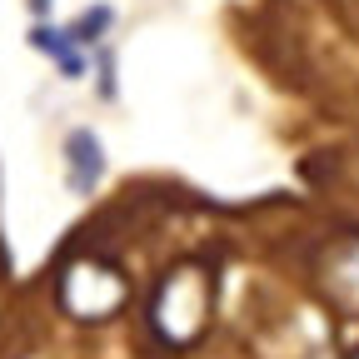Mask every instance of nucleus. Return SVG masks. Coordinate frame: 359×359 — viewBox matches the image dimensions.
Instances as JSON below:
<instances>
[{
	"label": "nucleus",
	"instance_id": "obj_1",
	"mask_svg": "<svg viewBox=\"0 0 359 359\" xmlns=\"http://www.w3.org/2000/svg\"><path fill=\"white\" fill-rule=\"evenodd\" d=\"M210 325H215V269H205L195 259L165 264L145 294V309H140L145 339L160 354L180 359V354H195L210 339Z\"/></svg>",
	"mask_w": 359,
	"mask_h": 359
},
{
	"label": "nucleus",
	"instance_id": "obj_2",
	"mask_svg": "<svg viewBox=\"0 0 359 359\" xmlns=\"http://www.w3.org/2000/svg\"><path fill=\"white\" fill-rule=\"evenodd\" d=\"M50 299H55V309H60V320L100 330V325H115L120 314L135 304V280H130V269H125L110 250H95V245H90V250L70 255V259L55 269Z\"/></svg>",
	"mask_w": 359,
	"mask_h": 359
},
{
	"label": "nucleus",
	"instance_id": "obj_3",
	"mask_svg": "<svg viewBox=\"0 0 359 359\" xmlns=\"http://www.w3.org/2000/svg\"><path fill=\"white\" fill-rule=\"evenodd\" d=\"M110 175V155L95 125H70L60 135V180L75 200H95Z\"/></svg>",
	"mask_w": 359,
	"mask_h": 359
},
{
	"label": "nucleus",
	"instance_id": "obj_4",
	"mask_svg": "<svg viewBox=\"0 0 359 359\" xmlns=\"http://www.w3.org/2000/svg\"><path fill=\"white\" fill-rule=\"evenodd\" d=\"M314 280H320L325 304H334L339 314L359 320V235L330 240L314 259Z\"/></svg>",
	"mask_w": 359,
	"mask_h": 359
},
{
	"label": "nucleus",
	"instance_id": "obj_5",
	"mask_svg": "<svg viewBox=\"0 0 359 359\" xmlns=\"http://www.w3.org/2000/svg\"><path fill=\"white\" fill-rule=\"evenodd\" d=\"M25 45L40 55V60H50L55 65V75L65 80V85H80V80H90V55L80 50V45L65 35V20H30V30H25Z\"/></svg>",
	"mask_w": 359,
	"mask_h": 359
},
{
	"label": "nucleus",
	"instance_id": "obj_6",
	"mask_svg": "<svg viewBox=\"0 0 359 359\" xmlns=\"http://www.w3.org/2000/svg\"><path fill=\"white\" fill-rule=\"evenodd\" d=\"M115 20H120V11L110 6V0H90V6H80V11L65 20V35L90 55V50H100V45H110Z\"/></svg>",
	"mask_w": 359,
	"mask_h": 359
},
{
	"label": "nucleus",
	"instance_id": "obj_7",
	"mask_svg": "<svg viewBox=\"0 0 359 359\" xmlns=\"http://www.w3.org/2000/svg\"><path fill=\"white\" fill-rule=\"evenodd\" d=\"M90 85H95V100L100 105H115L120 100V55H115V45L90 50Z\"/></svg>",
	"mask_w": 359,
	"mask_h": 359
},
{
	"label": "nucleus",
	"instance_id": "obj_8",
	"mask_svg": "<svg viewBox=\"0 0 359 359\" xmlns=\"http://www.w3.org/2000/svg\"><path fill=\"white\" fill-rule=\"evenodd\" d=\"M25 11H30V20H50L55 15V0H25Z\"/></svg>",
	"mask_w": 359,
	"mask_h": 359
},
{
	"label": "nucleus",
	"instance_id": "obj_9",
	"mask_svg": "<svg viewBox=\"0 0 359 359\" xmlns=\"http://www.w3.org/2000/svg\"><path fill=\"white\" fill-rule=\"evenodd\" d=\"M344 359H359V344H354V349H349V354H344Z\"/></svg>",
	"mask_w": 359,
	"mask_h": 359
}]
</instances>
